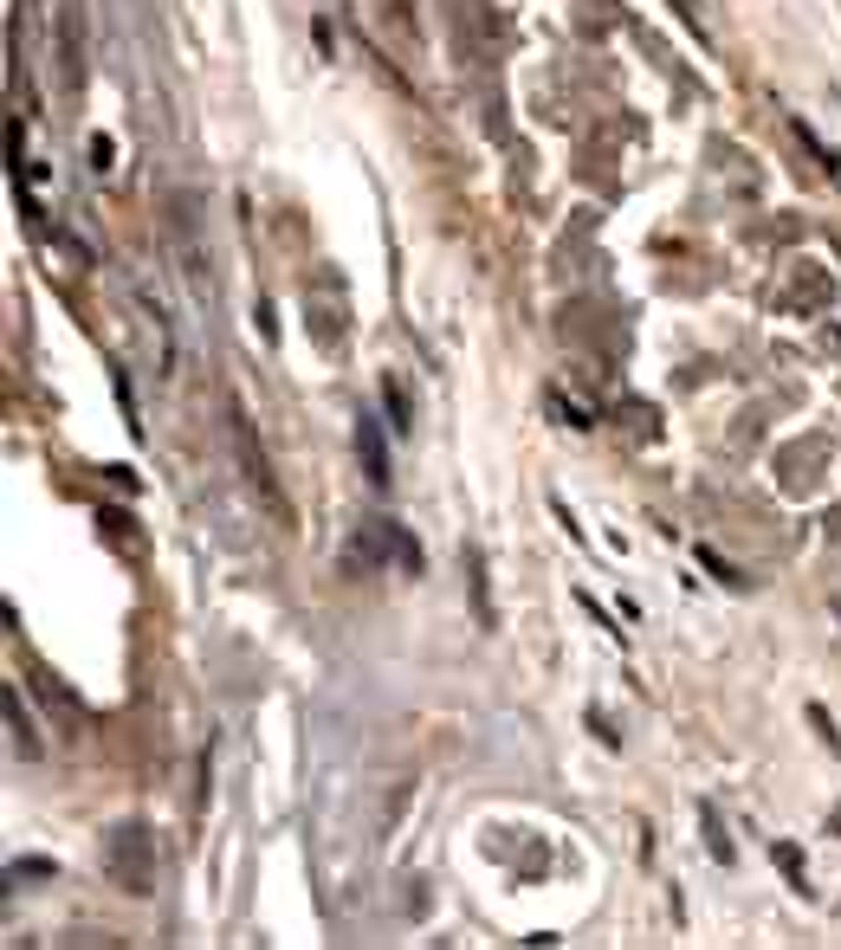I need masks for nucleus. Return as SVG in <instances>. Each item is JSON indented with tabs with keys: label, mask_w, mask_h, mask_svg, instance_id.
Returning a JSON list of instances; mask_svg holds the SVG:
<instances>
[{
	"label": "nucleus",
	"mask_w": 841,
	"mask_h": 950,
	"mask_svg": "<svg viewBox=\"0 0 841 950\" xmlns=\"http://www.w3.org/2000/svg\"><path fill=\"white\" fill-rule=\"evenodd\" d=\"M227 433H233V446H240V466H247V485L273 504V511H285V498H279V485H273V459H265V446H259V433H253V421L240 414H227Z\"/></svg>",
	"instance_id": "f257e3e1"
},
{
	"label": "nucleus",
	"mask_w": 841,
	"mask_h": 950,
	"mask_svg": "<svg viewBox=\"0 0 841 950\" xmlns=\"http://www.w3.org/2000/svg\"><path fill=\"white\" fill-rule=\"evenodd\" d=\"M137 311H143V330H149V349H156V375L169 382L175 375V343H169V311H162V297L149 285H137Z\"/></svg>",
	"instance_id": "f03ea898"
},
{
	"label": "nucleus",
	"mask_w": 841,
	"mask_h": 950,
	"mask_svg": "<svg viewBox=\"0 0 841 950\" xmlns=\"http://www.w3.org/2000/svg\"><path fill=\"white\" fill-rule=\"evenodd\" d=\"M357 459H363V479L369 485H389V446H383V427L369 414L357 421Z\"/></svg>",
	"instance_id": "7ed1b4c3"
},
{
	"label": "nucleus",
	"mask_w": 841,
	"mask_h": 950,
	"mask_svg": "<svg viewBox=\"0 0 841 950\" xmlns=\"http://www.w3.org/2000/svg\"><path fill=\"white\" fill-rule=\"evenodd\" d=\"M0 704H7V730H13V750H20V756H39L46 744H39V724L20 712V692L7 686V692H0Z\"/></svg>",
	"instance_id": "20e7f679"
},
{
	"label": "nucleus",
	"mask_w": 841,
	"mask_h": 950,
	"mask_svg": "<svg viewBox=\"0 0 841 950\" xmlns=\"http://www.w3.org/2000/svg\"><path fill=\"white\" fill-rule=\"evenodd\" d=\"M467 576H473V614H479V628L492 621V608H485V569H479V550H467Z\"/></svg>",
	"instance_id": "39448f33"
},
{
	"label": "nucleus",
	"mask_w": 841,
	"mask_h": 950,
	"mask_svg": "<svg viewBox=\"0 0 841 950\" xmlns=\"http://www.w3.org/2000/svg\"><path fill=\"white\" fill-rule=\"evenodd\" d=\"M770 860H777V873L790 879V886H803V854L790 847V840H783V847H770Z\"/></svg>",
	"instance_id": "423d86ee"
},
{
	"label": "nucleus",
	"mask_w": 841,
	"mask_h": 950,
	"mask_svg": "<svg viewBox=\"0 0 841 950\" xmlns=\"http://www.w3.org/2000/svg\"><path fill=\"white\" fill-rule=\"evenodd\" d=\"M383 401L395 407V427H408V388H401V382H383Z\"/></svg>",
	"instance_id": "0eeeda50"
},
{
	"label": "nucleus",
	"mask_w": 841,
	"mask_h": 950,
	"mask_svg": "<svg viewBox=\"0 0 841 950\" xmlns=\"http://www.w3.org/2000/svg\"><path fill=\"white\" fill-rule=\"evenodd\" d=\"M699 821H705V834H712V854H719V860H731V840L719 834V814H712V808H699Z\"/></svg>",
	"instance_id": "6e6552de"
}]
</instances>
